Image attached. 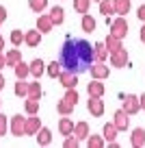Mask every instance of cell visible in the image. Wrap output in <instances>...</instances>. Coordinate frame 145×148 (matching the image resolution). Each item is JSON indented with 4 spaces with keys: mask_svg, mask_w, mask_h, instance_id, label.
Returning <instances> with one entry per match:
<instances>
[{
    "mask_svg": "<svg viewBox=\"0 0 145 148\" xmlns=\"http://www.w3.org/2000/svg\"><path fill=\"white\" fill-rule=\"evenodd\" d=\"M59 131H61V135H69L74 131V122L69 120V118H61L59 120Z\"/></svg>",
    "mask_w": 145,
    "mask_h": 148,
    "instance_id": "cell-27",
    "label": "cell"
},
{
    "mask_svg": "<svg viewBox=\"0 0 145 148\" xmlns=\"http://www.w3.org/2000/svg\"><path fill=\"white\" fill-rule=\"evenodd\" d=\"M11 44H13V46H20V44L24 42V33L22 31H11Z\"/></svg>",
    "mask_w": 145,
    "mask_h": 148,
    "instance_id": "cell-37",
    "label": "cell"
},
{
    "mask_svg": "<svg viewBox=\"0 0 145 148\" xmlns=\"http://www.w3.org/2000/svg\"><path fill=\"white\" fill-rule=\"evenodd\" d=\"M78 144H80V139H78V137H76L74 133L65 135V142H63V146H65V148H76Z\"/></svg>",
    "mask_w": 145,
    "mask_h": 148,
    "instance_id": "cell-36",
    "label": "cell"
},
{
    "mask_svg": "<svg viewBox=\"0 0 145 148\" xmlns=\"http://www.w3.org/2000/svg\"><path fill=\"white\" fill-rule=\"evenodd\" d=\"M85 139H87V146H89V148H104V144H106L102 135H91L89 133Z\"/></svg>",
    "mask_w": 145,
    "mask_h": 148,
    "instance_id": "cell-19",
    "label": "cell"
},
{
    "mask_svg": "<svg viewBox=\"0 0 145 148\" xmlns=\"http://www.w3.org/2000/svg\"><path fill=\"white\" fill-rule=\"evenodd\" d=\"M130 144L134 148H141V146H145V129H134L132 131V135H130Z\"/></svg>",
    "mask_w": 145,
    "mask_h": 148,
    "instance_id": "cell-11",
    "label": "cell"
},
{
    "mask_svg": "<svg viewBox=\"0 0 145 148\" xmlns=\"http://www.w3.org/2000/svg\"><path fill=\"white\" fill-rule=\"evenodd\" d=\"M61 61H52V63H48V74H50L52 79H56V76H59L61 74Z\"/></svg>",
    "mask_w": 145,
    "mask_h": 148,
    "instance_id": "cell-35",
    "label": "cell"
},
{
    "mask_svg": "<svg viewBox=\"0 0 145 148\" xmlns=\"http://www.w3.org/2000/svg\"><path fill=\"white\" fill-rule=\"evenodd\" d=\"M5 20H7V9H5L2 5H0V24L5 22Z\"/></svg>",
    "mask_w": 145,
    "mask_h": 148,
    "instance_id": "cell-40",
    "label": "cell"
},
{
    "mask_svg": "<svg viewBox=\"0 0 145 148\" xmlns=\"http://www.w3.org/2000/svg\"><path fill=\"white\" fill-rule=\"evenodd\" d=\"M0 105H2V102H0Z\"/></svg>",
    "mask_w": 145,
    "mask_h": 148,
    "instance_id": "cell-47",
    "label": "cell"
},
{
    "mask_svg": "<svg viewBox=\"0 0 145 148\" xmlns=\"http://www.w3.org/2000/svg\"><path fill=\"white\" fill-rule=\"evenodd\" d=\"M110 35L119 37V39H123V37L128 35V22H126V15H119L117 20H113V22H110Z\"/></svg>",
    "mask_w": 145,
    "mask_h": 148,
    "instance_id": "cell-2",
    "label": "cell"
},
{
    "mask_svg": "<svg viewBox=\"0 0 145 148\" xmlns=\"http://www.w3.org/2000/svg\"><path fill=\"white\" fill-rule=\"evenodd\" d=\"M13 70H15V76H18V79H26V76H30L28 63H24V61H18V63L13 65Z\"/></svg>",
    "mask_w": 145,
    "mask_h": 148,
    "instance_id": "cell-25",
    "label": "cell"
},
{
    "mask_svg": "<svg viewBox=\"0 0 145 148\" xmlns=\"http://www.w3.org/2000/svg\"><path fill=\"white\" fill-rule=\"evenodd\" d=\"M28 7H30L35 13H41V11L48 7V0H28Z\"/></svg>",
    "mask_w": 145,
    "mask_h": 148,
    "instance_id": "cell-33",
    "label": "cell"
},
{
    "mask_svg": "<svg viewBox=\"0 0 145 148\" xmlns=\"http://www.w3.org/2000/svg\"><path fill=\"white\" fill-rule=\"evenodd\" d=\"M113 9H115V13L126 15L130 11V0H113Z\"/></svg>",
    "mask_w": 145,
    "mask_h": 148,
    "instance_id": "cell-22",
    "label": "cell"
},
{
    "mask_svg": "<svg viewBox=\"0 0 145 148\" xmlns=\"http://www.w3.org/2000/svg\"><path fill=\"white\" fill-rule=\"evenodd\" d=\"M2 48H5V39L0 37V52H2Z\"/></svg>",
    "mask_w": 145,
    "mask_h": 148,
    "instance_id": "cell-45",
    "label": "cell"
},
{
    "mask_svg": "<svg viewBox=\"0 0 145 148\" xmlns=\"http://www.w3.org/2000/svg\"><path fill=\"white\" fill-rule=\"evenodd\" d=\"M26 87H28L26 81H24V79H18V83H15V96L26 98Z\"/></svg>",
    "mask_w": 145,
    "mask_h": 148,
    "instance_id": "cell-34",
    "label": "cell"
},
{
    "mask_svg": "<svg viewBox=\"0 0 145 148\" xmlns=\"http://www.w3.org/2000/svg\"><path fill=\"white\" fill-rule=\"evenodd\" d=\"M121 100H123V107H121V109L126 111L128 116H134V113H139V111H141L139 96H134V94H126V96H121Z\"/></svg>",
    "mask_w": 145,
    "mask_h": 148,
    "instance_id": "cell-1",
    "label": "cell"
},
{
    "mask_svg": "<svg viewBox=\"0 0 145 148\" xmlns=\"http://www.w3.org/2000/svg\"><path fill=\"white\" fill-rule=\"evenodd\" d=\"M139 105H141V109L145 111V94H143V96H139Z\"/></svg>",
    "mask_w": 145,
    "mask_h": 148,
    "instance_id": "cell-41",
    "label": "cell"
},
{
    "mask_svg": "<svg viewBox=\"0 0 145 148\" xmlns=\"http://www.w3.org/2000/svg\"><path fill=\"white\" fill-rule=\"evenodd\" d=\"M11 133L15 137H22L24 135V118L22 116H13L11 118Z\"/></svg>",
    "mask_w": 145,
    "mask_h": 148,
    "instance_id": "cell-13",
    "label": "cell"
},
{
    "mask_svg": "<svg viewBox=\"0 0 145 148\" xmlns=\"http://www.w3.org/2000/svg\"><path fill=\"white\" fill-rule=\"evenodd\" d=\"M48 18H50V22L52 24H63V20H65V11H63V7H52L50 9V13H48Z\"/></svg>",
    "mask_w": 145,
    "mask_h": 148,
    "instance_id": "cell-14",
    "label": "cell"
},
{
    "mask_svg": "<svg viewBox=\"0 0 145 148\" xmlns=\"http://www.w3.org/2000/svg\"><path fill=\"white\" fill-rule=\"evenodd\" d=\"M24 109H26L28 116H30V113H39V98H30V96H26Z\"/></svg>",
    "mask_w": 145,
    "mask_h": 148,
    "instance_id": "cell-23",
    "label": "cell"
},
{
    "mask_svg": "<svg viewBox=\"0 0 145 148\" xmlns=\"http://www.w3.org/2000/svg\"><path fill=\"white\" fill-rule=\"evenodd\" d=\"M136 18H139L141 22H145V5L139 7V11H136Z\"/></svg>",
    "mask_w": 145,
    "mask_h": 148,
    "instance_id": "cell-39",
    "label": "cell"
},
{
    "mask_svg": "<svg viewBox=\"0 0 145 148\" xmlns=\"http://www.w3.org/2000/svg\"><path fill=\"white\" fill-rule=\"evenodd\" d=\"M41 122L37 118V113H30V118H24V135H35L39 131Z\"/></svg>",
    "mask_w": 145,
    "mask_h": 148,
    "instance_id": "cell-6",
    "label": "cell"
},
{
    "mask_svg": "<svg viewBox=\"0 0 145 148\" xmlns=\"http://www.w3.org/2000/svg\"><path fill=\"white\" fill-rule=\"evenodd\" d=\"M26 96H30V98H41V85H39V79H35L33 83H28Z\"/></svg>",
    "mask_w": 145,
    "mask_h": 148,
    "instance_id": "cell-24",
    "label": "cell"
},
{
    "mask_svg": "<svg viewBox=\"0 0 145 148\" xmlns=\"http://www.w3.org/2000/svg\"><path fill=\"white\" fill-rule=\"evenodd\" d=\"M80 26H82V31H85V33H93V31H95V20L91 18L89 13H82V22H80Z\"/></svg>",
    "mask_w": 145,
    "mask_h": 148,
    "instance_id": "cell-26",
    "label": "cell"
},
{
    "mask_svg": "<svg viewBox=\"0 0 145 148\" xmlns=\"http://www.w3.org/2000/svg\"><path fill=\"white\" fill-rule=\"evenodd\" d=\"M128 61H130V57H128V50L123 46L119 48V50L110 52V65H113V68H126Z\"/></svg>",
    "mask_w": 145,
    "mask_h": 148,
    "instance_id": "cell-3",
    "label": "cell"
},
{
    "mask_svg": "<svg viewBox=\"0 0 145 148\" xmlns=\"http://www.w3.org/2000/svg\"><path fill=\"white\" fill-rule=\"evenodd\" d=\"M5 83H7V81H5V76H2V74H0V89L5 87Z\"/></svg>",
    "mask_w": 145,
    "mask_h": 148,
    "instance_id": "cell-44",
    "label": "cell"
},
{
    "mask_svg": "<svg viewBox=\"0 0 145 148\" xmlns=\"http://www.w3.org/2000/svg\"><path fill=\"white\" fill-rule=\"evenodd\" d=\"M24 42H26L30 48H37L41 44V33L37 31V28H35V31H26V33H24Z\"/></svg>",
    "mask_w": 145,
    "mask_h": 148,
    "instance_id": "cell-12",
    "label": "cell"
},
{
    "mask_svg": "<svg viewBox=\"0 0 145 148\" xmlns=\"http://www.w3.org/2000/svg\"><path fill=\"white\" fill-rule=\"evenodd\" d=\"M100 13L106 15V18L115 13V9H113V0H100Z\"/></svg>",
    "mask_w": 145,
    "mask_h": 148,
    "instance_id": "cell-30",
    "label": "cell"
},
{
    "mask_svg": "<svg viewBox=\"0 0 145 148\" xmlns=\"http://www.w3.org/2000/svg\"><path fill=\"white\" fill-rule=\"evenodd\" d=\"M141 42L145 44V22H143V28H141Z\"/></svg>",
    "mask_w": 145,
    "mask_h": 148,
    "instance_id": "cell-43",
    "label": "cell"
},
{
    "mask_svg": "<svg viewBox=\"0 0 145 148\" xmlns=\"http://www.w3.org/2000/svg\"><path fill=\"white\" fill-rule=\"evenodd\" d=\"M87 109H89L91 116L100 118L102 113H104V100H102V96H89V100H87Z\"/></svg>",
    "mask_w": 145,
    "mask_h": 148,
    "instance_id": "cell-4",
    "label": "cell"
},
{
    "mask_svg": "<svg viewBox=\"0 0 145 148\" xmlns=\"http://www.w3.org/2000/svg\"><path fill=\"white\" fill-rule=\"evenodd\" d=\"M87 92H89V96H104L106 87H104V83H102L100 79H93L89 85H87Z\"/></svg>",
    "mask_w": 145,
    "mask_h": 148,
    "instance_id": "cell-9",
    "label": "cell"
},
{
    "mask_svg": "<svg viewBox=\"0 0 145 148\" xmlns=\"http://www.w3.org/2000/svg\"><path fill=\"white\" fill-rule=\"evenodd\" d=\"M63 100H67L72 107H76V105H78V100H80V98H78L76 87H67V92H65V98H63Z\"/></svg>",
    "mask_w": 145,
    "mask_h": 148,
    "instance_id": "cell-29",
    "label": "cell"
},
{
    "mask_svg": "<svg viewBox=\"0 0 145 148\" xmlns=\"http://www.w3.org/2000/svg\"><path fill=\"white\" fill-rule=\"evenodd\" d=\"M5 61H7V65H11V68H13L18 61H22V52H20L18 48H11V50L5 55Z\"/></svg>",
    "mask_w": 145,
    "mask_h": 148,
    "instance_id": "cell-21",
    "label": "cell"
},
{
    "mask_svg": "<svg viewBox=\"0 0 145 148\" xmlns=\"http://www.w3.org/2000/svg\"><path fill=\"white\" fill-rule=\"evenodd\" d=\"M89 70H91V79H100V81L108 79V74H110L108 65H104V61H98V63L91 65Z\"/></svg>",
    "mask_w": 145,
    "mask_h": 148,
    "instance_id": "cell-5",
    "label": "cell"
},
{
    "mask_svg": "<svg viewBox=\"0 0 145 148\" xmlns=\"http://www.w3.org/2000/svg\"><path fill=\"white\" fill-rule=\"evenodd\" d=\"M113 118H115V120H113V124L117 126V131H126L128 126H130V116H128V113H126L123 109H117Z\"/></svg>",
    "mask_w": 145,
    "mask_h": 148,
    "instance_id": "cell-7",
    "label": "cell"
},
{
    "mask_svg": "<svg viewBox=\"0 0 145 148\" xmlns=\"http://www.w3.org/2000/svg\"><path fill=\"white\" fill-rule=\"evenodd\" d=\"M28 70H30V76L39 79L41 74H43V70H45V63H43L41 59H33L30 63H28Z\"/></svg>",
    "mask_w": 145,
    "mask_h": 148,
    "instance_id": "cell-15",
    "label": "cell"
},
{
    "mask_svg": "<svg viewBox=\"0 0 145 148\" xmlns=\"http://www.w3.org/2000/svg\"><path fill=\"white\" fill-rule=\"evenodd\" d=\"M72 133L82 142V139L89 135V124H87V122H78V124H74V131H72Z\"/></svg>",
    "mask_w": 145,
    "mask_h": 148,
    "instance_id": "cell-20",
    "label": "cell"
},
{
    "mask_svg": "<svg viewBox=\"0 0 145 148\" xmlns=\"http://www.w3.org/2000/svg\"><path fill=\"white\" fill-rule=\"evenodd\" d=\"M104 46H106V50H108V52H115V50H119L123 44H121V39H119V37H115V35H110V33H108Z\"/></svg>",
    "mask_w": 145,
    "mask_h": 148,
    "instance_id": "cell-18",
    "label": "cell"
},
{
    "mask_svg": "<svg viewBox=\"0 0 145 148\" xmlns=\"http://www.w3.org/2000/svg\"><path fill=\"white\" fill-rule=\"evenodd\" d=\"M37 144L39 146H48V144L52 142V131L50 129H45V126H39V131H37Z\"/></svg>",
    "mask_w": 145,
    "mask_h": 148,
    "instance_id": "cell-10",
    "label": "cell"
},
{
    "mask_svg": "<svg viewBox=\"0 0 145 148\" xmlns=\"http://www.w3.org/2000/svg\"><path fill=\"white\" fill-rule=\"evenodd\" d=\"M56 111H59L61 116H69V113L74 111V107L69 105L67 100H59V102H56Z\"/></svg>",
    "mask_w": 145,
    "mask_h": 148,
    "instance_id": "cell-31",
    "label": "cell"
},
{
    "mask_svg": "<svg viewBox=\"0 0 145 148\" xmlns=\"http://www.w3.org/2000/svg\"><path fill=\"white\" fill-rule=\"evenodd\" d=\"M56 79L61 81V85H63L65 89H67V87H76V85H78V76H76V72H72V70H67V72L61 70V74L56 76Z\"/></svg>",
    "mask_w": 145,
    "mask_h": 148,
    "instance_id": "cell-8",
    "label": "cell"
},
{
    "mask_svg": "<svg viewBox=\"0 0 145 148\" xmlns=\"http://www.w3.org/2000/svg\"><path fill=\"white\" fill-rule=\"evenodd\" d=\"M7 129H9V126H7V118L2 116V113H0V137H2V135L7 133Z\"/></svg>",
    "mask_w": 145,
    "mask_h": 148,
    "instance_id": "cell-38",
    "label": "cell"
},
{
    "mask_svg": "<svg viewBox=\"0 0 145 148\" xmlns=\"http://www.w3.org/2000/svg\"><path fill=\"white\" fill-rule=\"evenodd\" d=\"M95 2H100V0H95Z\"/></svg>",
    "mask_w": 145,
    "mask_h": 148,
    "instance_id": "cell-46",
    "label": "cell"
},
{
    "mask_svg": "<svg viewBox=\"0 0 145 148\" xmlns=\"http://www.w3.org/2000/svg\"><path fill=\"white\" fill-rule=\"evenodd\" d=\"M5 65H7V61H5V55H2V52H0V70L5 68Z\"/></svg>",
    "mask_w": 145,
    "mask_h": 148,
    "instance_id": "cell-42",
    "label": "cell"
},
{
    "mask_svg": "<svg viewBox=\"0 0 145 148\" xmlns=\"http://www.w3.org/2000/svg\"><path fill=\"white\" fill-rule=\"evenodd\" d=\"M102 137H104V142H113L115 137H117V126L110 122V124L104 126V133H102Z\"/></svg>",
    "mask_w": 145,
    "mask_h": 148,
    "instance_id": "cell-28",
    "label": "cell"
},
{
    "mask_svg": "<svg viewBox=\"0 0 145 148\" xmlns=\"http://www.w3.org/2000/svg\"><path fill=\"white\" fill-rule=\"evenodd\" d=\"M106 57H108V50H106L104 42H98L93 46V59L95 61H106Z\"/></svg>",
    "mask_w": 145,
    "mask_h": 148,
    "instance_id": "cell-17",
    "label": "cell"
},
{
    "mask_svg": "<svg viewBox=\"0 0 145 148\" xmlns=\"http://www.w3.org/2000/svg\"><path fill=\"white\" fill-rule=\"evenodd\" d=\"M52 26H54V24L50 22V18H48V15H39V18H37V31H39L41 35H43V33H50Z\"/></svg>",
    "mask_w": 145,
    "mask_h": 148,
    "instance_id": "cell-16",
    "label": "cell"
},
{
    "mask_svg": "<svg viewBox=\"0 0 145 148\" xmlns=\"http://www.w3.org/2000/svg\"><path fill=\"white\" fill-rule=\"evenodd\" d=\"M89 7H91V0H74V9L78 13H89Z\"/></svg>",
    "mask_w": 145,
    "mask_h": 148,
    "instance_id": "cell-32",
    "label": "cell"
}]
</instances>
